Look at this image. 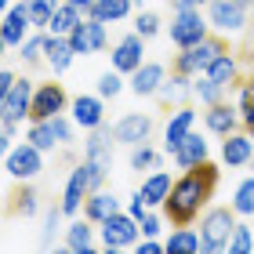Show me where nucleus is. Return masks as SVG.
I'll return each instance as SVG.
<instances>
[{"label": "nucleus", "instance_id": "11", "mask_svg": "<svg viewBox=\"0 0 254 254\" xmlns=\"http://www.w3.org/2000/svg\"><path fill=\"white\" fill-rule=\"evenodd\" d=\"M113 134H117V142L134 149V145H145L149 138H153V117L149 113H127L113 124Z\"/></svg>", "mask_w": 254, "mask_h": 254}, {"label": "nucleus", "instance_id": "36", "mask_svg": "<svg viewBox=\"0 0 254 254\" xmlns=\"http://www.w3.org/2000/svg\"><path fill=\"white\" fill-rule=\"evenodd\" d=\"M26 4H29V15H33V29H48V22L62 7V0H26Z\"/></svg>", "mask_w": 254, "mask_h": 254}, {"label": "nucleus", "instance_id": "1", "mask_svg": "<svg viewBox=\"0 0 254 254\" xmlns=\"http://www.w3.org/2000/svg\"><path fill=\"white\" fill-rule=\"evenodd\" d=\"M214 186H218V167L211 160L196 164L192 171H182V178H175L171 196L164 200V214L171 218V225H192L200 211L211 203Z\"/></svg>", "mask_w": 254, "mask_h": 254}, {"label": "nucleus", "instance_id": "41", "mask_svg": "<svg viewBox=\"0 0 254 254\" xmlns=\"http://www.w3.org/2000/svg\"><path fill=\"white\" fill-rule=\"evenodd\" d=\"M124 91V73H117V69H109V73L98 76V95L102 98H117Z\"/></svg>", "mask_w": 254, "mask_h": 254}, {"label": "nucleus", "instance_id": "42", "mask_svg": "<svg viewBox=\"0 0 254 254\" xmlns=\"http://www.w3.org/2000/svg\"><path fill=\"white\" fill-rule=\"evenodd\" d=\"M134 33H142V37H156L160 33V15H153V11H142V15L134 18Z\"/></svg>", "mask_w": 254, "mask_h": 254}, {"label": "nucleus", "instance_id": "14", "mask_svg": "<svg viewBox=\"0 0 254 254\" xmlns=\"http://www.w3.org/2000/svg\"><path fill=\"white\" fill-rule=\"evenodd\" d=\"M164 80H167V69L160 62H142L131 76H127V87H131L138 98H153V95H160Z\"/></svg>", "mask_w": 254, "mask_h": 254}, {"label": "nucleus", "instance_id": "37", "mask_svg": "<svg viewBox=\"0 0 254 254\" xmlns=\"http://www.w3.org/2000/svg\"><path fill=\"white\" fill-rule=\"evenodd\" d=\"M156 167H160V153L149 142L131 149V171H156Z\"/></svg>", "mask_w": 254, "mask_h": 254}, {"label": "nucleus", "instance_id": "4", "mask_svg": "<svg viewBox=\"0 0 254 254\" xmlns=\"http://www.w3.org/2000/svg\"><path fill=\"white\" fill-rule=\"evenodd\" d=\"M225 40H222V33L218 37H203L200 44H192V48H182L175 55V69L178 73H186V76H200L211 69V62L218 59V55H225Z\"/></svg>", "mask_w": 254, "mask_h": 254}, {"label": "nucleus", "instance_id": "31", "mask_svg": "<svg viewBox=\"0 0 254 254\" xmlns=\"http://www.w3.org/2000/svg\"><path fill=\"white\" fill-rule=\"evenodd\" d=\"M26 138L37 149H44V153H55V145H62L59 134H55V127H51V120H33L29 131H26Z\"/></svg>", "mask_w": 254, "mask_h": 254}, {"label": "nucleus", "instance_id": "26", "mask_svg": "<svg viewBox=\"0 0 254 254\" xmlns=\"http://www.w3.org/2000/svg\"><path fill=\"white\" fill-rule=\"evenodd\" d=\"M65 251L73 254H87L95 251V222H87V218H80L65 229Z\"/></svg>", "mask_w": 254, "mask_h": 254}, {"label": "nucleus", "instance_id": "8", "mask_svg": "<svg viewBox=\"0 0 254 254\" xmlns=\"http://www.w3.org/2000/svg\"><path fill=\"white\" fill-rule=\"evenodd\" d=\"M33 95H37V84L26 76H18L11 91L0 95V120H11V124H22L33 113Z\"/></svg>", "mask_w": 254, "mask_h": 254}, {"label": "nucleus", "instance_id": "27", "mask_svg": "<svg viewBox=\"0 0 254 254\" xmlns=\"http://www.w3.org/2000/svg\"><path fill=\"white\" fill-rule=\"evenodd\" d=\"M207 76L214 80V84H222V87H233L240 84V62H236V55H218V59L211 62V69H207Z\"/></svg>", "mask_w": 254, "mask_h": 254}, {"label": "nucleus", "instance_id": "50", "mask_svg": "<svg viewBox=\"0 0 254 254\" xmlns=\"http://www.w3.org/2000/svg\"><path fill=\"white\" fill-rule=\"evenodd\" d=\"M0 7H4V11H7V7H11V0H0Z\"/></svg>", "mask_w": 254, "mask_h": 254}, {"label": "nucleus", "instance_id": "20", "mask_svg": "<svg viewBox=\"0 0 254 254\" xmlns=\"http://www.w3.org/2000/svg\"><path fill=\"white\" fill-rule=\"evenodd\" d=\"M171 160H175V167H178V171H192L196 164H203V160H207V142L192 131V134L182 138V145L175 149V153H171Z\"/></svg>", "mask_w": 254, "mask_h": 254}, {"label": "nucleus", "instance_id": "10", "mask_svg": "<svg viewBox=\"0 0 254 254\" xmlns=\"http://www.w3.org/2000/svg\"><path fill=\"white\" fill-rule=\"evenodd\" d=\"M207 22H211V29H218L225 37V33H240L247 26V7L236 4V0H211L207 4Z\"/></svg>", "mask_w": 254, "mask_h": 254}, {"label": "nucleus", "instance_id": "46", "mask_svg": "<svg viewBox=\"0 0 254 254\" xmlns=\"http://www.w3.org/2000/svg\"><path fill=\"white\" fill-rule=\"evenodd\" d=\"M15 73H11V69H0V95H4V91H11V84H15Z\"/></svg>", "mask_w": 254, "mask_h": 254}, {"label": "nucleus", "instance_id": "52", "mask_svg": "<svg viewBox=\"0 0 254 254\" xmlns=\"http://www.w3.org/2000/svg\"><path fill=\"white\" fill-rule=\"evenodd\" d=\"M251 167H254V160H251Z\"/></svg>", "mask_w": 254, "mask_h": 254}, {"label": "nucleus", "instance_id": "51", "mask_svg": "<svg viewBox=\"0 0 254 254\" xmlns=\"http://www.w3.org/2000/svg\"><path fill=\"white\" fill-rule=\"evenodd\" d=\"M134 4H145V0H134Z\"/></svg>", "mask_w": 254, "mask_h": 254}, {"label": "nucleus", "instance_id": "21", "mask_svg": "<svg viewBox=\"0 0 254 254\" xmlns=\"http://www.w3.org/2000/svg\"><path fill=\"white\" fill-rule=\"evenodd\" d=\"M164 244H167V254H200L203 236H200V229H192V225H175Z\"/></svg>", "mask_w": 254, "mask_h": 254}, {"label": "nucleus", "instance_id": "24", "mask_svg": "<svg viewBox=\"0 0 254 254\" xmlns=\"http://www.w3.org/2000/svg\"><path fill=\"white\" fill-rule=\"evenodd\" d=\"M160 102H175V106H186V98H192V76L178 73V69H171V76L164 80V87H160Z\"/></svg>", "mask_w": 254, "mask_h": 254}, {"label": "nucleus", "instance_id": "43", "mask_svg": "<svg viewBox=\"0 0 254 254\" xmlns=\"http://www.w3.org/2000/svg\"><path fill=\"white\" fill-rule=\"evenodd\" d=\"M138 225H142V236H160L164 233V218L156 214V207H149V211L138 218Z\"/></svg>", "mask_w": 254, "mask_h": 254}, {"label": "nucleus", "instance_id": "9", "mask_svg": "<svg viewBox=\"0 0 254 254\" xmlns=\"http://www.w3.org/2000/svg\"><path fill=\"white\" fill-rule=\"evenodd\" d=\"M29 29H33L29 4H26V0L11 4L4 11V22H0V40H4V48H22V40L29 37Z\"/></svg>", "mask_w": 254, "mask_h": 254}, {"label": "nucleus", "instance_id": "25", "mask_svg": "<svg viewBox=\"0 0 254 254\" xmlns=\"http://www.w3.org/2000/svg\"><path fill=\"white\" fill-rule=\"evenodd\" d=\"M120 211V200L117 196H109V192H102V189H95L87 196V203H84V218L87 222H95V225H102L106 218H113Z\"/></svg>", "mask_w": 254, "mask_h": 254}, {"label": "nucleus", "instance_id": "39", "mask_svg": "<svg viewBox=\"0 0 254 254\" xmlns=\"http://www.w3.org/2000/svg\"><path fill=\"white\" fill-rule=\"evenodd\" d=\"M251 251H254V233H251V225L236 222L233 240H229V254H251Z\"/></svg>", "mask_w": 254, "mask_h": 254}, {"label": "nucleus", "instance_id": "18", "mask_svg": "<svg viewBox=\"0 0 254 254\" xmlns=\"http://www.w3.org/2000/svg\"><path fill=\"white\" fill-rule=\"evenodd\" d=\"M222 160H225V167H247L251 160H254V134H251V131H233V134H225V142H222Z\"/></svg>", "mask_w": 254, "mask_h": 254}, {"label": "nucleus", "instance_id": "29", "mask_svg": "<svg viewBox=\"0 0 254 254\" xmlns=\"http://www.w3.org/2000/svg\"><path fill=\"white\" fill-rule=\"evenodd\" d=\"M131 4L134 0H95V7H91V18L106 22V26H113V22H120L131 15Z\"/></svg>", "mask_w": 254, "mask_h": 254}, {"label": "nucleus", "instance_id": "3", "mask_svg": "<svg viewBox=\"0 0 254 254\" xmlns=\"http://www.w3.org/2000/svg\"><path fill=\"white\" fill-rule=\"evenodd\" d=\"M233 229H236V211H233V203H229V207H211V211L200 218L203 254H225V251H229V240H233Z\"/></svg>", "mask_w": 254, "mask_h": 254}, {"label": "nucleus", "instance_id": "6", "mask_svg": "<svg viewBox=\"0 0 254 254\" xmlns=\"http://www.w3.org/2000/svg\"><path fill=\"white\" fill-rule=\"evenodd\" d=\"M211 22L207 15H200V7H186V11H175V18H171V44L182 51V48H192V44H200L203 37H211Z\"/></svg>", "mask_w": 254, "mask_h": 254}, {"label": "nucleus", "instance_id": "19", "mask_svg": "<svg viewBox=\"0 0 254 254\" xmlns=\"http://www.w3.org/2000/svg\"><path fill=\"white\" fill-rule=\"evenodd\" d=\"M192 127H196V109L178 106L175 113H171L167 127H164V145H167V153H175V149L182 145V138L192 134Z\"/></svg>", "mask_w": 254, "mask_h": 254}, {"label": "nucleus", "instance_id": "13", "mask_svg": "<svg viewBox=\"0 0 254 254\" xmlns=\"http://www.w3.org/2000/svg\"><path fill=\"white\" fill-rule=\"evenodd\" d=\"M65 106H69V95H65L62 84H37L29 120H51V117H59V113H65Z\"/></svg>", "mask_w": 254, "mask_h": 254}, {"label": "nucleus", "instance_id": "22", "mask_svg": "<svg viewBox=\"0 0 254 254\" xmlns=\"http://www.w3.org/2000/svg\"><path fill=\"white\" fill-rule=\"evenodd\" d=\"M171 186H175V178H171L167 171H160V167H156L153 175L142 182V189H138V192H142V200H145L149 207H164V200L171 196Z\"/></svg>", "mask_w": 254, "mask_h": 254}, {"label": "nucleus", "instance_id": "17", "mask_svg": "<svg viewBox=\"0 0 254 254\" xmlns=\"http://www.w3.org/2000/svg\"><path fill=\"white\" fill-rule=\"evenodd\" d=\"M102 95H80L69 102V113H73L76 127H84V131H95V127L106 124V106H102Z\"/></svg>", "mask_w": 254, "mask_h": 254}, {"label": "nucleus", "instance_id": "7", "mask_svg": "<svg viewBox=\"0 0 254 254\" xmlns=\"http://www.w3.org/2000/svg\"><path fill=\"white\" fill-rule=\"evenodd\" d=\"M4 171L11 178H18V182L37 178L44 171V149H37L29 138H26V142H18V145H11L4 153Z\"/></svg>", "mask_w": 254, "mask_h": 254}, {"label": "nucleus", "instance_id": "48", "mask_svg": "<svg viewBox=\"0 0 254 254\" xmlns=\"http://www.w3.org/2000/svg\"><path fill=\"white\" fill-rule=\"evenodd\" d=\"M65 4H73L76 11H84V15H91V7H95V0H65Z\"/></svg>", "mask_w": 254, "mask_h": 254}, {"label": "nucleus", "instance_id": "40", "mask_svg": "<svg viewBox=\"0 0 254 254\" xmlns=\"http://www.w3.org/2000/svg\"><path fill=\"white\" fill-rule=\"evenodd\" d=\"M62 203L59 207H48V218H44V236H40V247H55V233H59V222H62Z\"/></svg>", "mask_w": 254, "mask_h": 254}, {"label": "nucleus", "instance_id": "47", "mask_svg": "<svg viewBox=\"0 0 254 254\" xmlns=\"http://www.w3.org/2000/svg\"><path fill=\"white\" fill-rule=\"evenodd\" d=\"M211 0H175V11H186V7H207Z\"/></svg>", "mask_w": 254, "mask_h": 254}, {"label": "nucleus", "instance_id": "32", "mask_svg": "<svg viewBox=\"0 0 254 254\" xmlns=\"http://www.w3.org/2000/svg\"><path fill=\"white\" fill-rule=\"evenodd\" d=\"M44 48H48V29H40V33H29L26 40H22V48H18V59L33 65V62H40L44 59Z\"/></svg>", "mask_w": 254, "mask_h": 254}, {"label": "nucleus", "instance_id": "12", "mask_svg": "<svg viewBox=\"0 0 254 254\" xmlns=\"http://www.w3.org/2000/svg\"><path fill=\"white\" fill-rule=\"evenodd\" d=\"M142 55H145V37L142 33H127V37H120L117 44H113V69L124 76H131L138 65H142Z\"/></svg>", "mask_w": 254, "mask_h": 254}, {"label": "nucleus", "instance_id": "16", "mask_svg": "<svg viewBox=\"0 0 254 254\" xmlns=\"http://www.w3.org/2000/svg\"><path fill=\"white\" fill-rule=\"evenodd\" d=\"M87 196H91V182H87V167L80 164L69 171V182H65V189H62V211L65 214H80L84 211V203H87Z\"/></svg>", "mask_w": 254, "mask_h": 254}, {"label": "nucleus", "instance_id": "38", "mask_svg": "<svg viewBox=\"0 0 254 254\" xmlns=\"http://www.w3.org/2000/svg\"><path fill=\"white\" fill-rule=\"evenodd\" d=\"M69 48H73L76 55H95V44H91V26H87V18H80L76 22V29L69 33Z\"/></svg>", "mask_w": 254, "mask_h": 254}, {"label": "nucleus", "instance_id": "45", "mask_svg": "<svg viewBox=\"0 0 254 254\" xmlns=\"http://www.w3.org/2000/svg\"><path fill=\"white\" fill-rule=\"evenodd\" d=\"M15 127H18V124H11V120H0V149H4V153H7L11 145H15Z\"/></svg>", "mask_w": 254, "mask_h": 254}, {"label": "nucleus", "instance_id": "49", "mask_svg": "<svg viewBox=\"0 0 254 254\" xmlns=\"http://www.w3.org/2000/svg\"><path fill=\"white\" fill-rule=\"evenodd\" d=\"M236 4H244V7H254V0H236Z\"/></svg>", "mask_w": 254, "mask_h": 254}, {"label": "nucleus", "instance_id": "5", "mask_svg": "<svg viewBox=\"0 0 254 254\" xmlns=\"http://www.w3.org/2000/svg\"><path fill=\"white\" fill-rule=\"evenodd\" d=\"M98 229H102V251H106V254L134 247L138 240H142V225H138V218L131 211H117L113 218H106Z\"/></svg>", "mask_w": 254, "mask_h": 254}, {"label": "nucleus", "instance_id": "28", "mask_svg": "<svg viewBox=\"0 0 254 254\" xmlns=\"http://www.w3.org/2000/svg\"><path fill=\"white\" fill-rule=\"evenodd\" d=\"M80 18H87V15H84V11H76L73 4H65V0H62V7L55 11L51 22H48V33H51V37H69V33L76 29V22H80Z\"/></svg>", "mask_w": 254, "mask_h": 254}, {"label": "nucleus", "instance_id": "44", "mask_svg": "<svg viewBox=\"0 0 254 254\" xmlns=\"http://www.w3.org/2000/svg\"><path fill=\"white\" fill-rule=\"evenodd\" d=\"M134 251H138V254H164V251H167V244H160L156 236H142V240L134 244Z\"/></svg>", "mask_w": 254, "mask_h": 254}, {"label": "nucleus", "instance_id": "15", "mask_svg": "<svg viewBox=\"0 0 254 254\" xmlns=\"http://www.w3.org/2000/svg\"><path fill=\"white\" fill-rule=\"evenodd\" d=\"M203 124H207V131H211V134L225 138V134H233V131H240V127H244V117H240V106L214 102V106H207Z\"/></svg>", "mask_w": 254, "mask_h": 254}, {"label": "nucleus", "instance_id": "2", "mask_svg": "<svg viewBox=\"0 0 254 254\" xmlns=\"http://www.w3.org/2000/svg\"><path fill=\"white\" fill-rule=\"evenodd\" d=\"M113 124H102L95 131H87V142H84V167H87V182H91V192L106 186L109 171H113Z\"/></svg>", "mask_w": 254, "mask_h": 254}, {"label": "nucleus", "instance_id": "34", "mask_svg": "<svg viewBox=\"0 0 254 254\" xmlns=\"http://www.w3.org/2000/svg\"><path fill=\"white\" fill-rule=\"evenodd\" d=\"M233 211L244 214V218H254V175L236 186V192H233Z\"/></svg>", "mask_w": 254, "mask_h": 254}, {"label": "nucleus", "instance_id": "23", "mask_svg": "<svg viewBox=\"0 0 254 254\" xmlns=\"http://www.w3.org/2000/svg\"><path fill=\"white\" fill-rule=\"evenodd\" d=\"M73 59H76V51L69 48V40L65 37H51L48 33V48H44V62L51 65V73L59 76V73H65L69 65H73Z\"/></svg>", "mask_w": 254, "mask_h": 254}, {"label": "nucleus", "instance_id": "35", "mask_svg": "<svg viewBox=\"0 0 254 254\" xmlns=\"http://www.w3.org/2000/svg\"><path fill=\"white\" fill-rule=\"evenodd\" d=\"M40 211V203H37V189H18L15 196H11V214H18V218H33Z\"/></svg>", "mask_w": 254, "mask_h": 254}, {"label": "nucleus", "instance_id": "30", "mask_svg": "<svg viewBox=\"0 0 254 254\" xmlns=\"http://www.w3.org/2000/svg\"><path fill=\"white\" fill-rule=\"evenodd\" d=\"M225 91H229V87L214 84V80L207 76V73L192 76V98H200L203 106H214V102H225Z\"/></svg>", "mask_w": 254, "mask_h": 254}, {"label": "nucleus", "instance_id": "33", "mask_svg": "<svg viewBox=\"0 0 254 254\" xmlns=\"http://www.w3.org/2000/svg\"><path fill=\"white\" fill-rule=\"evenodd\" d=\"M240 117H244V131L254 134V76L240 80Z\"/></svg>", "mask_w": 254, "mask_h": 254}]
</instances>
